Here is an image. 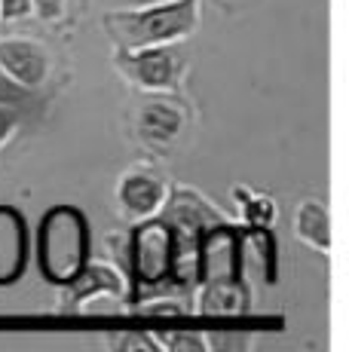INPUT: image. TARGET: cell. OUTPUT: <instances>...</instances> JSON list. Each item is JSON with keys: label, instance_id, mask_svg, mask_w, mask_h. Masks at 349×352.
Returning <instances> with one entry per match:
<instances>
[{"label": "cell", "instance_id": "cell-1", "mask_svg": "<svg viewBox=\"0 0 349 352\" xmlns=\"http://www.w3.org/2000/svg\"><path fill=\"white\" fill-rule=\"evenodd\" d=\"M203 22L199 0H153L141 6H117L102 16V28L113 46L138 50V46L184 43Z\"/></svg>", "mask_w": 349, "mask_h": 352}, {"label": "cell", "instance_id": "cell-2", "mask_svg": "<svg viewBox=\"0 0 349 352\" xmlns=\"http://www.w3.org/2000/svg\"><path fill=\"white\" fill-rule=\"evenodd\" d=\"M37 263L49 285H68L89 263V224L74 206H56L40 218L37 227Z\"/></svg>", "mask_w": 349, "mask_h": 352}, {"label": "cell", "instance_id": "cell-3", "mask_svg": "<svg viewBox=\"0 0 349 352\" xmlns=\"http://www.w3.org/2000/svg\"><path fill=\"white\" fill-rule=\"evenodd\" d=\"M113 67L117 74L132 83L135 89L157 96V92H178L184 83L190 58L181 50V43H163V46H138V50H123L113 46Z\"/></svg>", "mask_w": 349, "mask_h": 352}, {"label": "cell", "instance_id": "cell-4", "mask_svg": "<svg viewBox=\"0 0 349 352\" xmlns=\"http://www.w3.org/2000/svg\"><path fill=\"white\" fill-rule=\"evenodd\" d=\"M174 267V236L163 214L147 218L129 230V279L135 291L163 288L172 279Z\"/></svg>", "mask_w": 349, "mask_h": 352}, {"label": "cell", "instance_id": "cell-5", "mask_svg": "<svg viewBox=\"0 0 349 352\" xmlns=\"http://www.w3.org/2000/svg\"><path fill=\"white\" fill-rule=\"evenodd\" d=\"M129 288V276H126L123 267H117L111 261H89L68 285H62L58 309L62 313H80L89 300H102V297L126 300Z\"/></svg>", "mask_w": 349, "mask_h": 352}, {"label": "cell", "instance_id": "cell-6", "mask_svg": "<svg viewBox=\"0 0 349 352\" xmlns=\"http://www.w3.org/2000/svg\"><path fill=\"white\" fill-rule=\"evenodd\" d=\"M169 181L150 168H126L113 187L117 214L126 224H141L147 218H157L169 199Z\"/></svg>", "mask_w": 349, "mask_h": 352}, {"label": "cell", "instance_id": "cell-7", "mask_svg": "<svg viewBox=\"0 0 349 352\" xmlns=\"http://www.w3.org/2000/svg\"><path fill=\"white\" fill-rule=\"evenodd\" d=\"M187 126V107L172 92H157L147 96L138 104L135 117H132V132H135L138 144L150 147V151H163L178 141V135Z\"/></svg>", "mask_w": 349, "mask_h": 352}, {"label": "cell", "instance_id": "cell-8", "mask_svg": "<svg viewBox=\"0 0 349 352\" xmlns=\"http://www.w3.org/2000/svg\"><path fill=\"white\" fill-rule=\"evenodd\" d=\"M0 71L28 92H37L52 77V56L40 40L0 37Z\"/></svg>", "mask_w": 349, "mask_h": 352}, {"label": "cell", "instance_id": "cell-9", "mask_svg": "<svg viewBox=\"0 0 349 352\" xmlns=\"http://www.w3.org/2000/svg\"><path fill=\"white\" fill-rule=\"evenodd\" d=\"M28 267V224L22 212L0 206V288L16 285Z\"/></svg>", "mask_w": 349, "mask_h": 352}, {"label": "cell", "instance_id": "cell-10", "mask_svg": "<svg viewBox=\"0 0 349 352\" xmlns=\"http://www.w3.org/2000/svg\"><path fill=\"white\" fill-rule=\"evenodd\" d=\"M248 294L243 279H205L196 282V316H214V319H233V316H243L248 309Z\"/></svg>", "mask_w": 349, "mask_h": 352}, {"label": "cell", "instance_id": "cell-11", "mask_svg": "<svg viewBox=\"0 0 349 352\" xmlns=\"http://www.w3.org/2000/svg\"><path fill=\"white\" fill-rule=\"evenodd\" d=\"M291 233L315 254L331 252V218H328V206L319 196H304V199L294 202Z\"/></svg>", "mask_w": 349, "mask_h": 352}, {"label": "cell", "instance_id": "cell-12", "mask_svg": "<svg viewBox=\"0 0 349 352\" xmlns=\"http://www.w3.org/2000/svg\"><path fill=\"white\" fill-rule=\"evenodd\" d=\"M239 208H243V221L248 227H273V221L279 218L276 199H270L267 193H258L251 187H233Z\"/></svg>", "mask_w": 349, "mask_h": 352}, {"label": "cell", "instance_id": "cell-13", "mask_svg": "<svg viewBox=\"0 0 349 352\" xmlns=\"http://www.w3.org/2000/svg\"><path fill=\"white\" fill-rule=\"evenodd\" d=\"M153 343L169 352H205L212 349L209 337L203 331H169V334H159L153 337Z\"/></svg>", "mask_w": 349, "mask_h": 352}, {"label": "cell", "instance_id": "cell-14", "mask_svg": "<svg viewBox=\"0 0 349 352\" xmlns=\"http://www.w3.org/2000/svg\"><path fill=\"white\" fill-rule=\"evenodd\" d=\"M107 346L113 352H157L159 346L153 343V337L147 334H135V331H117V334L107 337Z\"/></svg>", "mask_w": 349, "mask_h": 352}, {"label": "cell", "instance_id": "cell-15", "mask_svg": "<svg viewBox=\"0 0 349 352\" xmlns=\"http://www.w3.org/2000/svg\"><path fill=\"white\" fill-rule=\"evenodd\" d=\"M135 313L150 316V319H184V316H187V307H181L178 300H169V297H163V300H147V303H141Z\"/></svg>", "mask_w": 349, "mask_h": 352}, {"label": "cell", "instance_id": "cell-16", "mask_svg": "<svg viewBox=\"0 0 349 352\" xmlns=\"http://www.w3.org/2000/svg\"><path fill=\"white\" fill-rule=\"evenodd\" d=\"M34 98V92H28L25 86H19L16 80H10L3 71H0V104L3 107H25L28 101Z\"/></svg>", "mask_w": 349, "mask_h": 352}, {"label": "cell", "instance_id": "cell-17", "mask_svg": "<svg viewBox=\"0 0 349 352\" xmlns=\"http://www.w3.org/2000/svg\"><path fill=\"white\" fill-rule=\"evenodd\" d=\"M28 16H34L31 0H0V25L25 22Z\"/></svg>", "mask_w": 349, "mask_h": 352}, {"label": "cell", "instance_id": "cell-18", "mask_svg": "<svg viewBox=\"0 0 349 352\" xmlns=\"http://www.w3.org/2000/svg\"><path fill=\"white\" fill-rule=\"evenodd\" d=\"M31 10H34V16L40 19V22L52 25V22H58V19L65 16L68 0H31Z\"/></svg>", "mask_w": 349, "mask_h": 352}, {"label": "cell", "instance_id": "cell-19", "mask_svg": "<svg viewBox=\"0 0 349 352\" xmlns=\"http://www.w3.org/2000/svg\"><path fill=\"white\" fill-rule=\"evenodd\" d=\"M19 126H22V113H19L16 107L0 104V147H3L6 141H12V135L19 132Z\"/></svg>", "mask_w": 349, "mask_h": 352}]
</instances>
